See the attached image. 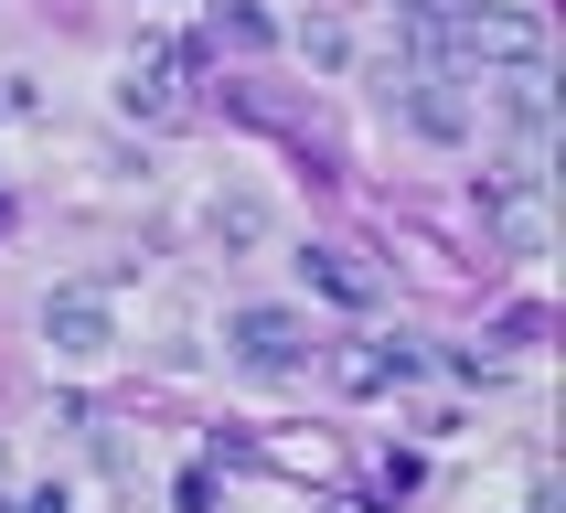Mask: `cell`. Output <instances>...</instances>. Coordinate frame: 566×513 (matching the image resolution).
Returning a JSON list of instances; mask_svg holds the SVG:
<instances>
[{"instance_id":"cell-1","label":"cell","mask_w":566,"mask_h":513,"mask_svg":"<svg viewBox=\"0 0 566 513\" xmlns=\"http://www.w3.org/2000/svg\"><path fill=\"white\" fill-rule=\"evenodd\" d=\"M545 182H556V171H545V139H524L503 171H481V182H471L481 224H492L513 256H535V247H545Z\"/></svg>"},{"instance_id":"cell-2","label":"cell","mask_w":566,"mask_h":513,"mask_svg":"<svg viewBox=\"0 0 566 513\" xmlns=\"http://www.w3.org/2000/svg\"><path fill=\"white\" fill-rule=\"evenodd\" d=\"M203 75V43H150V54H128V75H118V107L128 118H182V86Z\"/></svg>"},{"instance_id":"cell-3","label":"cell","mask_w":566,"mask_h":513,"mask_svg":"<svg viewBox=\"0 0 566 513\" xmlns=\"http://www.w3.org/2000/svg\"><path fill=\"white\" fill-rule=\"evenodd\" d=\"M43 343H54L64 364H107V353H118V311H107V289H54V300H43Z\"/></svg>"},{"instance_id":"cell-4","label":"cell","mask_w":566,"mask_h":513,"mask_svg":"<svg viewBox=\"0 0 566 513\" xmlns=\"http://www.w3.org/2000/svg\"><path fill=\"white\" fill-rule=\"evenodd\" d=\"M224 353H235L247 375H300V364H311V321H289V311H235V321H224Z\"/></svg>"},{"instance_id":"cell-5","label":"cell","mask_w":566,"mask_h":513,"mask_svg":"<svg viewBox=\"0 0 566 513\" xmlns=\"http://www.w3.org/2000/svg\"><path fill=\"white\" fill-rule=\"evenodd\" d=\"M396 107H407V128H417V139H439V150H460V139L481 128V107H471L460 86H449L439 64H417L407 86H396Z\"/></svg>"},{"instance_id":"cell-6","label":"cell","mask_w":566,"mask_h":513,"mask_svg":"<svg viewBox=\"0 0 566 513\" xmlns=\"http://www.w3.org/2000/svg\"><path fill=\"white\" fill-rule=\"evenodd\" d=\"M417 375H428L417 343H343L332 353V385H343V396H396V385H417Z\"/></svg>"},{"instance_id":"cell-7","label":"cell","mask_w":566,"mask_h":513,"mask_svg":"<svg viewBox=\"0 0 566 513\" xmlns=\"http://www.w3.org/2000/svg\"><path fill=\"white\" fill-rule=\"evenodd\" d=\"M300 279H311L332 311H375V300H385V279H375L353 247H300Z\"/></svg>"},{"instance_id":"cell-8","label":"cell","mask_w":566,"mask_h":513,"mask_svg":"<svg viewBox=\"0 0 566 513\" xmlns=\"http://www.w3.org/2000/svg\"><path fill=\"white\" fill-rule=\"evenodd\" d=\"M203 235H214V247H256V235H268V203H247V192H214V203H203Z\"/></svg>"},{"instance_id":"cell-9","label":"cell","mask_w":566,"mask_h":513,"mask_svg":"<svg viewBox=\"0 0 566 513\" xmlns=\"http://www.w3.org/2000/svg\"><path fill=\"white\" fill-rule=\"evenodd\" d=\"M214 43H235V54H268V43H279V22H268L256 0H214Z\"/></svg>"},{"instance_id":"cell-10","label":"cell","mask_w":566,"mask_h":513,"mask_svg":"<svg viewBox=\"0 0 566 513\" xmlns=\"http://www.w3.org/2000/svg\"><path fill=\"white\" fill-rule=\"evenodd\" d=\"M300 54L311 64H353V32L343 22H300Z\"/></svg>"},{"instance_id":"cell-11","label":"cell","mask_w":566,"mask_h":513,"mask_svg":"<svg viewBox=\"0 0 566 513\" xmlns=\"http://www.w3.org/2000/svg\"><path fill=\"white\" fill-rule=\"evenodd\" d=\"M0 513H75V492H64V481H43V492H0Z\"/></svg>"},{"instance_id":"cell-12","label":"cell","mask_w":566,"mask_h":513,"mask_svg":"<svg viewBox=\"0 0 566 513\" xmlns=\"http://www.w3.org/2000/svg\"><path fill=\"white\" fill-rule=\"evenodd\" d=\"M0 235H11V203H0Z\"/></svg>"}]
</instances>
